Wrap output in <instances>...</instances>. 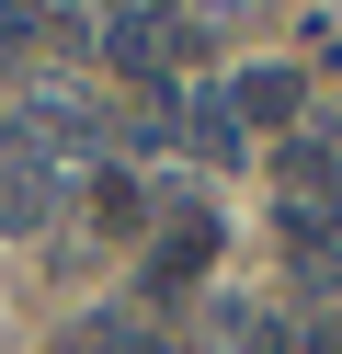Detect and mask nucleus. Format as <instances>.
I'll return each instance as SVG.
<instances>
[{"instance_id":"obj_5","label":"nucleus","mask_w":342,"mask_h":354,"mask_svg":"<svg viewBox=\"0 0 342 354\" xmlns=\"http://www.w3.org/2000/svg\"><path fill=\"white\" fill-rule=\"evenodd\" d=\"M91 354H171V331H160V320H126V308H114V320H91Z\"/></svg>"},{"instance_id":"obj_7","label":"nucleus","mask_w":342,"mask_h":354,"mask_svg":"<svg viewBox=\"0 0 342 354\" xmlns=\"http://www.w3.org/2000/svg\"><path fill=\"white\" fill-rule=\"evenodd\" d=\"M91 206H103V229H137V217H149V194H137V183H103Z\"/></svg>"},{"instance_id":"obj_8","label":"nucleus","mask_w":342,"mask_h":354,"mask_svg":"<svg viewBox=\"0 0 342 354\" xmlns=\"http://www.w3.org/2000/svg\"><path fill=\"white\" fill-rule=\"evenodd\" d=\"M308 354H342V308H331V320H319V331H308Z\"/></svg>"},{"instance_id":"obj_4","label":"nucleus","mask_w":342,"mask_h":354,"mask_svg":"<svg viewBox=\"0 0 342 354\" xmlns=\"http://www.w3.org/2000/svg\"><path fill=\"white\" fill-rule=\"evenodd\" d=\"M205 252H217V217H182V229L160 240V263H149V286H160V297H171V286H194V274H205Z\"/></svg>"},{"instance_id":"obj_6","label":"nucleus","mask_w":342,"mask_h":354,"mask_svg":"<svg viewBox=\"0 0 342 354\" xmlns=\"http://www.w3.org/2000/svg\"><path fill=\"white\" fill-rule=\"evenodd\" d=\"M182 126H194V149H205V160H240V115H228V103H194Z\"/></svg>"},{"instance_id":"obj_1","label":"nucleus","mask_w":342,"mask_h":354,"mask_svg":"<svg viewBox=\"0 0 342 354\" xmlns=\"http://www.w3.org/2000/svg\"><path fill=\"white\" fill-rule=\"evenodd\" d=\"M274 183H285V240L296 252H331V229H342V160L319 138H296L285 160H274Z\"/></svg>"},{"instance_id":"obj_2","label":"nucleus","mask_w":342,"mask_h":354,"mask_svg":"<svg viewBox=\"0 0 342 354\" xmlns=\"http://www.w3.org/2000/svg\"><path fill=\"white\" fill-rule=\"evenodd\" d=\"M228 115H240V138L251 126H296L308 115V80H296L285 57H263V69H240V103H228Z\"/></svg>"},{"instance_id":"obj_3","label":"nucleus","mask_w":342,"mask_h":354,"mask_svg":"<svg viewBox=\"0 0 342 354\" xmlns=\"http://www.w3.org/2000/svg\"><path fill=\"white\" fill-rule=\"evenodd\" d=\"M46 217H57V171L0 160V229H46Z\"/></svg>"}]
</instances>
